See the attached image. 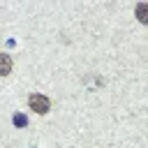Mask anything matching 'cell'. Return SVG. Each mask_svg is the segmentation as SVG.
<instances>
[{
  "mask_svg": "<svg viewBox=\"0 0 148 148\" xmlns=\"http://www.w3.org/2000/svg\"><path fill=\"white\" fill-rule=\"evenodd\" d=\"M12 72V58L7 53H0V76H7Z\"/></svg>",
  "mask_w": 148,
  "mask_h": 148,
  "instance_id": "2",
  "label": "cell"
},
{
  "mask_svg": "<svg viewBox=\"0 0 148 148\" xmlns=\"http://www.w3.org/2000/svg\"><path fill=\"white\" fill-rule=\"evenodd\" d=\"M14 123L16 125H25V116H14Z\"/></svg>",
  "mask_w": 148,
  "mask_h": 148,
  "instance_id": "4",
  "label": "cell"
},
{
  "mask_svg": "<svg viewBox=\"0 0 148 148\" xmlns=\"http://www.w3.org/2000/svg\"><path fill=\"white\" fill-rule=\"evenodd\" d=\"M136 18H139L141 23L148 21V5H146V2H141V5L136 7Z\"/></svg>",
  "mask_w": 148,
  "mask_h": 148,
  "instance_id": "3",
  "label": "cell"
},
{
  "mask_svg": "<svg viewBox=\"0 0 148 148\" xmlns=\"http://www.w3.org/2000/svg\"><path fill=\"white\" fill-rule=\"evenodd\" d=\"M28 104H30V109L32 111H37V113H46L49 111V106H51V102L44 97V95H30V99H28Z\"/></svg>",
  "mask_w": 148,
  "mask_h": 148,
  "instance_id": "1",
  "label": "cell"
}]
</instances>
